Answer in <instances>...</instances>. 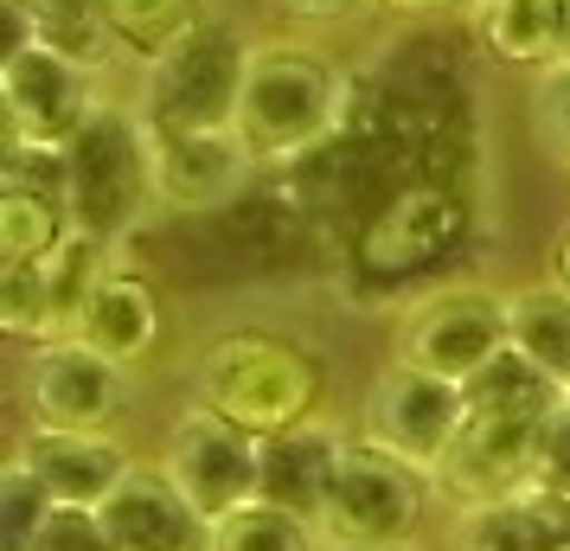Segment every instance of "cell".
Wrapping results in <instances>:
<instances>
[{"label":"cell","mask_w":570,"mask_h":551,"mask_svg":"<svg viewBox=\"0 0 570 551\" xmlns=\"http://www.w3.org/2000/svg\"><path fill=\"white\" fill-rule=\"evenodd\" d=\"M193 404L212 417L237 423L244 436H288L302 423H321L327 404V360L321 346L288 327H225L193 353Z\"/></svg>","instance_id":"cell-1"},{"label":"cell","mask_w":570,"mask_h":551,"mask_svg":"<svg viewBox=\"0 0 570 551\" xmlns=\"http://www.w3.org/2000/svg\"><path fill=\"white\" fill-rule=\"evenodd\" d=\"M346 122V65L308 46L276 39L250 46L244 97H237V135L263 167H302L314 160Z\"/></svg>","instance_id":"cell-2"},{"label":"cell","mask_w":570,"mask_h":551,"mask_svg":"<svg viewBox=\"0 0 570 551\" xmlns=\"http://www.w3.org/2000/svg\"><path fill=\"white\" fill-rule=\"evenodd\" d=\"M65 206L78 237L122 250L155 211V135L129 97H104L97 116L65 141Z\"/></svg>","instance_id":"cell-3"},{"label":"cell","mask_w":570,"mask_h":551,"mask_svg":"<svg viewBox=\"0 0 570 551\" xmlns=\"http://www.w3.org/2000/svg\"><path fill=\"white\" fill-rule=\"evenodd\" d=\"M468 237V186L455 180H404L391 186L379 211L360 225L353 237V276L365 289H404V283H423L436 276L442 263L462 250Z\"/></svg>","instance_id":"cell-4"},{"label":"cell","mask_w":570,"mask_h":551,"mask_svg":"<svg viewBox=\"0 0 570 551\" xmlns=\"http://www.w3.org/2000/svg\"><path fill=\"white\" fill-rule=\"evenodd\" d=\"M250 46L232 20H206L186 32L167 58L141 71V90L129 104L148 122V135H186V129H237V97L250 71Z\"/></svg>","instance_id":"cell-5"},{"label":"cell","mask_w":570,"mask_h":551,"mask_svg":"<svg viewBox=\"0 0 570 551\" xmlns=\"http://www.w3.org/2000/svg\"><path fill=\"white\" fill-rule=\"evenodd\" d=\"M507 353V289L488 283H436L416 289L391 321V360L449 385H474Z\"/></svg>","instance_id":"cell-6"},{"label":"cell","mask_w":570,"mask_h":551,"mask_svg":"<svg viewBox=\"0 0 570 551\" xmlns=\"http://www.w3.org/2000/svg\"><path fill=\"white\" fill-rule=\"evenodd\" d=\"M468 417H474V411H468L462 385L385 360L379 378H372L365 397H360V443L385 449L391 462H404V469L436 481L442 462H449V449L462 443Z\"/></svg>","instance_id":"cell-7"},{"label":"cell","mask_w":570,"mask_h":551,"mask_svg":"<svg viewBox=\"0 0 570 551\" xmlns=\"http://www.w3.org/2000/svg\"><path fill=\"white\" fill-rule=\"evenodd\" d=\"M430 474L391 462L385 449L353 436V455L340 469V488L321 513V551H365V545H416L423 520H430Z\"/></svg>","instance_id":"cell-8"},{"label":"cell","mask_w":570,"mask_h":551,"mask_svg":"<svg viewBox=\"0 0 570 551\" xmlns=\"http://www.w3.org/2000/svg\"><path fill=\"white\" fill-rule=\"evenodd\" d=\"M160 474L193 500V513L199 520H232L237 506H250L263 488V443L257 436H244L237 423L212 417L199 404H186L180 417L167 423V436H160Z\"/></svg>","instance_id":"cell-9"},{"label":"cell","mask_w":570,"mask_h":551,"mask_svg":"<svg viewBox=\"0 0 570 551\" xmlns=\"http://www.w3.org/2000/svg\"><path fill=\"white\" fill-rule=\"evenodd\" d=\"M0 104H7V141H20V148H65L97 116L104 90H97V71L83 58L27 39V46H7Z\"/></svg>","instance_id":"cell-10"},{"label":"cell","mask_w":570,"mask_h":551,"mask_svg":"<svg viewBox=\"0 0 570 551\" xmlns=\"http://www.w3.org/2000/svg\"><path fill=\"white\" fill-rule=\"evenodd\" d=\"M135 372L109 366L104 353L83 341H52L32 346L27 372H20V397H27V423L39 430H116L135 404Z\"/></svg>","instance_id":"cell-11"},{"label":"cell","mask_w":570,"mask_h":551,"mask_svg":"<svg viewBox=\"0 0 570 551\" xmlns=\"http://www.w3.org/2000/svg\"><path fill=\"white\" fill-rule=\"evenodd\" d=\"M263 180V160L237 129H186L155 135V206L180 218H225Z\"/></svg>","instance_id":"cell-12"},{"label":"cell","mask_w":570,"mask_h":551,"mask_svg":"<svg viewBox=\"0 0 570 551\" xmlns=\"http://www.w3.org/2000/svg\"><path fill=\"white\" fill-rule=\"evenodd\" d=\"M539 436L544 417H468L462 443L449 449L436 474V494H449L455 513L539 494Z\"/></svg>","instance_id":"cell-13"},{"label":"cell","mask_w":570,"mask_h":551,"mask_svg":"<svg viewBox=\"0 0 570 551\" xmlns=\"http://www.w3.org/2000/svg\"><path fill=\"white\" fill-rule=\"evenodd\" d=\"M13 462L52 494V506H83V513H97V506L129 481V469L141 455L129 449L122 430H39V423H27L20 443H13Z\"/></svg>","instance_id":"cell-14"},{"label":"cell","mask_w":570,"mask_h":551,"mask_svg":"<svg viewBox=\"0 0 570 551\" xmlns=\"http://www.w3.org/2000/svg\"><path fill=\"white\" fill-rule=\"evenodd\" d=\"M71 341H83L90 353H104L109 366L141 372L160 353V341H167V308H160L155 276H141L129 263H109L104 283L83 302Z\"/></svg>","instance_id":"cell-15"},{"label":"cell","mask_w":570,"mask_h":551,"mask_svg":"<svg viewBox=\"0 0 570 551\" xmlns=\"http://www.w3.org/2000/svg\"><path fill=\"white\" fill-rule=\"evenodd\" d=\"M97 513L109 551H212V520L193 513V500L160 474V462H135L129 481Z\"/></svg>","instance_id":"cell-16"},{"label":"cell","mask_w":570,"mask_h":551,"mask_svg":"<svg viewBox=\"0 0 570 551\" xmlns=\"http://www.w3.org/2000/svg\"><path fill=\"white\" fill-rule=\"evenodd\" d=\"M346 455H353V436L340 430V423H302V430H288V436H269L263 443V488L257 500L269 506H283L295 520L321 525L327 513V500L340 488V469H346Z\"/></svg>","instance_id":"cell-17"},{"label":"cell","mask_w":570,"mask_h":551,"mask_svg":"<svg viewBox=\"0 0 570 551\" xmlns=\"http://www.w3.org/2000/svg\"><path fill=\"white\" fill-rule=\"evenodd\" d=\"M78 244L71 206L46 186L0 180V269H39Z\"/></svg>","instance_id":"cell-18"},{"label":"cell","mask_w":570,"mask_h":551,"mask_svg":"<svg viewBox=\"0 0 570 551\" xmlns=\"http://www.w3.org/2000/svg\"><path fill=\"white\" fill-rule=\"evenodd\" d=\"M507 346L570 392V295L551 276L507 289Z\"/></svg>","instance_id":"cell-19"},{"label":"cell","mask_w":570,"mask_h":551,"mask_svg":"<svg viewBox=\"0 0 570 551\" xmlns=\"http://www.w3.org/2000/svg\"><path fill=\"white\" fill-rule=\"evenodd\" d=\"M468 13H474V39L488 58L532 71V78L558 65V7L551 0H488Z\"/></svg>","instance_id":"cell-20"},{"label":"cell","mask_w":570,"mask_h":551,"mask_svg":"<svg viewBox=\"0 0 570 551\" xmlns=\"http://www.w3.org/2000/svg\"><path fill=\"white\" fill-rule=\"evenodd\" d=\"M97 13H104L109 46L122 58H135L141 71L174 52L186 32H199L212 20L206 0H97Z\"/></svg>","instance_id":"cell-21"},{"label":"cell","mask_w":570,"mask_h":551,"mask_svg":"<svg viewBox=\"0 0 570 551\" xmlns=\"http://www.w3.org/2000/svg\"><path fill=\"white\" fill-rule=\"evenodd\" d=\"M449 551H558V525H551L544 494L462 506L449 520Z\"/></svg>","instance_id":"cell-22"},{"label":"cell","mask_w":570,"mask_h":551,"mask_svg":"<svg viewBox=\"0 0 570 551\" xmlns=\"http://www.w3.org/2000/svg\"><path fill=\"white\" fill-rule=\"evenodd\" d=\"M558 397H564V385L558 378H544L525 353H500L474 385H468V411L474 417H551L558 411Z\"/></svg>","instance_id":"cell-23"},{"label":"cell","mask_w":570,"mask_h":551,"mask_svg":"<svg viewBox=\"0 0 570 551\" xmlns=\"http://www.w3.org/2000/svg\"><path fill=\"white\" fill-rule=\"evenodd\" d=\"M212 551H321V532L269 500H250L232 520L212 525Z\"/></svg>","instance_id":"cell-24"},{"label":"cell","mask_w":570,"mask_h":551,"mask_svg":"<svg viewBox=\"0 0 570 551\" xmlns=\"http://www.w3.org/2000/svg\"><path fill=\"white\" fill-rule=\"evenodd\" d=\"M532 141L558 174H570V58L532 78Z\"/></svg>","instance_id":"cell-25"},{"label":"cell","mask_w":570,"mask_h":551,"mask_svg":"<svg viewBox=\"0 0 570 551\" xmlns=\"http://www.w3.org/2000/svg\"><path fill=\"white\" fill-rule=\"evenodd\" d=\"M46 520H52V494L7 455V469H0V551H32Z\"/></svg>","instance_id":"cell-26"},{"label":"cell","mask_w":570,"mask_h":551,"mask_svg":"<svg viewBox=\"0 0 570 551\" xmlns=\"http://www.w3.org/2000/svg\"><path fill=\"white\" fill-rule=\"evenodd\" d=\"M32 551H109L104 513H83V506H52V520L39 525Z\"/></svg>","instance_id":"cell-27"},{"label":"cell","mask_w":570,"mask_h":551,"mask_svg":"<svg viewBox=\"0 0 570 551\" xmlns=\"http://www.w3.org/2000/svg\"><path fill=\"white\" fill-rule=\"evenodd\" d=\"M539 494L570 500V397H558V411L544 417V436H539Z\"/></svg>","instance_id":"cell-28"},{"label":"cell","mask_w":570,"mask_h":551,"mask_svg":"<svg viewBox=\"0 0 570 551\" xmlns=\"http://www.w3.org/2000/svg\"><path fill=\"white\" fill-rule=\"evenodd\" d=\"M276 13H283L288 27H346V20H360L365 7H379V0H269Z\"/></svg>","instance_id":"cell-29"},{"label":"cell","mask_w":570,"mask_h":551,"mask_svg":"<svg viewBox=\"0 0 570 551\" xmlns=\"http://www.w3.org/2000/svg\"><path fill=\"white\" fill-rule=\"evenodd\" d=\"M385 13L397 20H442V13H455V7H474V0H379Z\"/></svg>","instance_id":"cell-30"},{"label":"cell","mask_w":570,"mask_h":551,"mask_svg":"<svg viewBox=\"0 0 570 551\" xmlns=\"http://www.w3.org/2000/svg\"><path fill=\"white\" fill-rule=\"evenodd\" d=\"M544 276H551V283H558V289L570 295V225L558 237H551V263H544Z\"/></svg>","instance_id":"cell-31"},{"label":"cell","mask_w":570,"mask_h":551,"mask_svg":"<svg viewBox=\"0 0 570 551\" xmlns=\"http://www.w3.org/2000/svg\"><path fill=\"white\" fill-rule=\"evenodd\" d=\"M544 506H551V525H558V551H570V500L544 494Z\"/></svg>","instance_id":"cell-32"},{"label":"cell","mask_w":570,"mask_h":551,"mask_svg":"<svg viewBox=\"0 0 570 551\" xmlns=\"http://www.w3.org/2000/svg\"><path fill=\"white\" fill-rule=\"evenodd\" d=\"M558 7V58H570V0H551Z\"/></svg>","instance_id":"cell-33"},{"label":"cell","mask_w":570,"mask_h":551,"mask_svg":"<svg viewBox=\"0 0 570 551\" xmlns=\"http://www.w3.org/2000/svg\"><path fill=\"white\" fill-rule=\"evenodd\" d=\"M365 551H430V545H423V539H416V545H365Z\"/></svg>","instance_id":"cell-34"},{"label":"cell","mask_w":570,"mask_h":551,"mask_svg":"<svg viewBox=\"0 0 570 551\" xmlns=\"http://www.w3.org/2000/svg\"><path fill=\"white\" fill-rule=\"evenodd\" d=\"M474 7H488V0H474Z\"/></svg>","instance_id":"cell-35"},{"label":"cell","mask_w":570,"mask_h":551,"mask_svg":"<svg viewBox=\"0 0 570 551\" xmlns=\"http://www.w3.org/2000/svg\"><path fill=\"white\" fill-rule=\"evenodd\" d=\"M564 397H570V392H564Z\"/></svg>","instance_id":"cell-36"}]
</instances>
